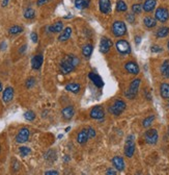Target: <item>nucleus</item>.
<instances>
[{"instance_id":"12","label":"nucleus","mask_w":169,"mask_h":175,"mask_svg":"<svg viewBox=\"0 0 169 175\" xmlns=\"http://www.w3.org/2000/svg\"><path fill=\"white\" fill-rule=\"evenodd\" d=\"M124 69H126L130 74H133V75H137L139 73V67L138 65L135 63V62H127L126 65H124Z\"/></svg>"},{"instance_id":"15","label":"nucleus","mask_w":169,"mask_h":175,"mask_svg":"<svg viewBox=\"0 0 169 175\" xmlns=\"http://www.w3.org/2000/svg\"><path fill=\"white\" fill-rule=\"evenodd\" d=\"M14 98V88L11 87H7L5 88V90L3 91V94H2V100L3 102L7 103L11 101Z\"/></svg>"},{"instance_id":"18","label":"nucleus","mask_w":169,"mask_h":175,"mask_svg":"<svg viewBox=\"0 0 169 175\" xmlns=\"http://www.w3.org/2000/svg\"><path fill=\"white\" fill-rule=\"evenodd\" d=\"M74 114H75V109L73 106H67L61 111L62 118L64 120H71L74 117Z\"/></svg>"},{"instance_id":"22","label":"nucleus","mask_w":169,"mask_h":175,"mask_svg":"<svg viewBox=\"0 0 169 175\" xmlns=\"http://www.w3.org/2000/svg\"><path fill=\"white\" fill-rule=\"evenodd\" d=\"M160 94L164 99H169V84L164 82L160 85Z\"/></svg>"},{"instance_id":"41","label":"nucleus","mask_w":169,"mask_h":175,"mask_svg":"<svg viewBox=\"0 0 169 175\" xmlns=\"http://www.w3.org/2000/svg\"><path fill=\"white\" fill-rule=\"evenodd\" d=\"M152 52H162L163 51V49L161 48V47H159V46H157V45H154L152 46Z\"/></svg>"},{"instance_id":"7","label":"nucleus","mask_w":169,"mask_h":175,"mask_svg":"<svg viewBox=\"0 0 169 175\" xmlns=\"http://www.w3.org/2000/svg\"><path fill=\"white\" fill-rule=\"evenodd\" d=\"M115 46H116L117 51L123 55H127L131 52V46H130L128 41H126V40L117 41L116 44H115Z\"/></svg>"},{"instance_id":"40","label":"nucleus","mask_w":169,"mask_h":175,"mask_svg":"<svg viewBox=\"0 0 169 175\" xmlns=\"http://www.w3.org/2000/svg\"><path fill=\"white\" fill-rule=\"evenodd\" d=\"M87 130H88V135H89L90 139L96 137V133H97V132H96V130H94V129L93 128V127H88Z\"/></svg>"},{"instance_id":"47","label":"nucleus","mask_w":169,"mask_h":175,"mask_svg":"<svg viewBox=\"0 0 169 175\" xmlns=\"http://www.w3.org/2000/svg\"><path fill=\"white\" fill-rule=\"evenodd\" d=\"M10 0H2V7H6Z\"/></svg>"},{"instance_id":"31","label":"nucleus","mask_w":169,"mask_h":175,"mask_svg":"<svg viewBox=\"0 0 169 175\" xmlns=\"http://www.w3.org/2000/svg\"><path fill=\"white\" fill-rule=\"evenodd\" d=\"M8 31H10L11 35H18L23 31V27L22 26H19V25H14L8 29Z\"/></svg>"},{"instance_id":"1","label":"nucleus","mask_w":169,"mask_h":175,"mask_svg":"<svg viewBox=\"0 0 169 175\" xmlns=\"http://www.w3.org/2000/svg\"><path fill=\"white\" fill-rule=\"evenodd\" d=\"M80 64L79 58H77L74 54H67L64 56L60 62L59 68H60V72L64 75L71 73L72 71L76 69V67Z\"/></svg>"},{"instance_id":"23","label":"nucleus","mask_w":169,"mask_h":175,"mask_svg":"<svg viewBox=\"0 0 169 175\" xmlns=\"http://www.w3.org/2000/svg\"><path fill=\"white\" fill-rule=\"evenodd\" d=\"M62 30H63V23L61 21H57L51 26H49L50 32H61Z\"/></svg>"},{"instance_id":"38","label":"nucleus","mask_w":169,"mask_h":175,"mask_svg":"<svg viewBox=\"0 0 169 175\" xmlns=\"http://www.w3.org/2000/svg\"><path fill=\"white\" fill-rule=\"evenodd\" d=\"M84 3H85V0H75V7L78 10L84 8Z\"/></svg>"},{"instance_id":"14","label":"nucleus","mask_w":169,"mask_h":175,"mask_svg":"<svg viewBox=\"0 0 169 175\" xmlns=\"http://www.w3.org/2000/svg\"><path fill=\"white\" fill-rule=\"evenodd\" d=\"M99 7L101 13L108 14L111 11V3L110 0H99Z\"/></svg>"},{"instance_id":"52","label":"nucleus","mask_w":169,"mask_h":175,"mask_svg":"<svg viewBox=\"0 0 169 175\" xmlns=\"http://www.w3.org/2000/svg\"><path fill=\"white\" fill-rule=\"evenodd\" d=\"M137 175H141V174H140V173H139V174H137Z\"/></svg>"},{"instance_id":"34","label":"nucleus","mask_w":169,"mask_h":175,"mask_svg":"<svg viewBox=\"0 0 169 175\" xmlns=\"http://www.w3.org/2000/svg\"><path fill=\"white\" fill-rule=\"evenodd\" d=\"M20 154L22 156H26V155H28V154H30L31 152V150H30V148H28V147H26V146H22V147H20Z\"/></svg>"},{"instance_id":"36","label":"nucleus","mask_w":169,"mask_h":175,"mask_svg":"<svg viewBox=\"0 0 169 175\" xmlns=\"http://www.w3.org/2000/svg\"><path fill=\"white\" fill-rule=\"evenodd\" d=\"M142 10H143V8H142V5L141 4H139V3L133 4V7H132L133 14H140Z\"/></svg>"},{"instance_id":"24","label":"nucleus","mask_w":169,"mask_h":175,"mask_svg":"<svg viewBox=\"0 0 169 175\" xmlns=\"http://www.w3.org/2000/svg\"><path fill=\"white\" fill-rule=\"evenodd\" d=\"M81 89V85L79 84H76V82H72V84H69L66 85V90L69 92H72V93H78Z\"/></svg>"},{"instance_id":"19","label":"nucleus","mask_w":169,"mask_h":175,"mask_svg":"<svg viewBox=\"0 0 169 175\" xmlns=\"http://www.w3.org/2000/svg\"><path fill=\"white\" fill-rule=\"evenodd\" d=\"M72 32H73L72 28H71V27H66L63 30L61 31L60 35L58 37V40L60 41V42H66V41H67L71 38Z\"/></svg>"},{"instance_id":"6","label":"nucleus","mask_w":169,"mask_h":175,"mask_svg":"<svg viewBox=\"0 0 169 175\" xmlns=\"http://www.w3.org/2000/svg\"><path fill=\"white\" fill-rule=\"evenodd\" d=\"M158 139H159L158 131L155 128H150L149 130H146V132L144 133V140L147 144L155 145L158 142Z\"/></svg>"},{"instance_id":"35","label":"nucleus","mask_w":169,"mask_h":175,"mask_svg":"<svg viewBox=\"0 0 169 175\" xmlns=\"http://www.w3.org/2000/svg\"><path fill=\"white\" fill-rule=\"evenodd\" d=\"M24 118L27 121H33L35 119V114L32 111H28L24 114Z\"/></svg>"},{"instance_id":"20","label":"nucleus","mask_w":169,"mask_h":175,"mask_svg":"<svg viewBox=\"0 0 169 175\" xmlns=\"http://www.w3.org/2000/svg\"><path fill=\"white\" fill-rule=\"evenodd\" d=\"M88 76H89V78L91 79V81L94 84V85H97L98 88H102L104 85V82L102 81V78H101L99 75H97L96 73L90 72L89 74H88Z\"/></svg>"},{"instance_id":"37","label":"nucleus","mask_w":169,"mask_h":175,"mask_svg":"<svg viewBox=\"0 0 169 175\" xmlns=\"http://www.w3.org/2000/svg\"><path fill=\"white\" fill-rule=\"evenodd\" d=\"M34 85H35V79L33 78V77H29V78H27V81H26V82H25L26 88H28V89L32 88Z\"/></svg>"},{"instance_id":"45","label":"nucleus","mask_w":169,"mask_h":175,"mask_svg":"<svg viewBox=\"0 0 169 175\" xmlns=\"http://www.w3.org/2000/svg\"><path fill=\"white\" fill-rule=\"evenodd\" d=\"M48 1H50V0H37V5L38 7H41V5L47 3Z\"/></svg>"},{"instance_id":"8","label":"nucleus","mask_w":169,"mask_h":175,"mask_svg":"<svg viewBox=\"0 0 169 175\" xmlns=\"http://www.w3.org/2000/svg\"><path fill=\"white\" fill-rule=\"evenodd\" d=\"M155 18L158 21L164 23L169 19V12L165 7H159L155 12Z\"/></svg>"},{"instance_id":"21","label":"nucleus","mask_w":169,"mask_h":175,"mask_svg":"<svg viewBox=\"0 0 169 175\" xmlns=\"http://www.w3.org/2000/svg\"><path fill=\"white\" fill-rule=\"evenodd\" d=\"M156 4H157L156 0H145L143 5H142V8H143L146 13H149V12H152L155 10Z\"/></svg>"},{"instance_id":"29","label":"nucleus","mask_w":169,"mask_h":175,"mask_svg":"<svg viewBox=\"0 0 169 175\" xmlns=\"http://www.w3.org/2000/svg\"><path fill=\"white\" fill-rule=\"evenodd\" d=\"M24 17L28 20L33 19V18L35 17V12H34L33 8H31V7L26 8L25 12H24Z\"/></svg>"},{"instance_id":"17","label":"nucleus","mask_w":169,"mask_h":175,"mask_svg":"<svg viewBox=\"0 0 169 175\" xmlns=\"http://www.w3.org/2000/svg\"><path fill=\"white\" fill-rule=\"evenodd\" d=\"M112 164H113V166L117 171L124 170V161L121 156H114V158L112 159Z\"/></svg>"},{"instance_id":"30","label":"nucleus","mask_w":169,"mask_h":175,"mask_svg":"<svg viewBox=\"0 0 169 175\" xmlns=\"http://www.w3.org/2000/svg\"><path fill=\"white\" fill-rule=\"evenodd\" d=\"M128 10V7H127L126 2L123 1V0H118L116 2V11L117 12H126Z\"/></svg>"},{"instance_id":"39","label":"nucleus","mask_w":169,"mask_h":175,"mask_svg":"<svg viewBox=\"0 0 169 175\" xmlns=\"http://www.w3.org/2000/svg\"><path fill=\"white\" fill-rule=\"evenodd\" d=\"M126 18H127V20H128L130 23H134V21H135V17H134V14H133V13L127 14Z\"/></svg>"},{"instance_id":"9","label":"nucleus","mask_w":169,"mask_h":175,"mask_svg":"<svg viewBox=\"0 0 169 175\" xmlns=\"http://www.w3.org/2000/svg\"><path fill=\"white\" fill-rule=\"evenodd\" d=\"M29 136H30V131H29V129L26 128V127H23V128H21L19 130V132L17 133L16 142H17V143H19V144L25 143V142L28 141Z\"/></svg>"},{"instance_id":"50","label":"nucleus","mask_w":169,"mask_h":175,"mask_svg":"<svg viewBox=\"0 0 169 175\" xmlns=\"http://www.w3.org/2000/svg\"><path fill=\"white\" fill-rule=\"evenodd\" d=\"M168 136H169V127H168Z\"/></svg>"},{"instance_id":"16","label":"nucleus","mask_w":169,"mask_h":175,"mask_svg":"<svg viewBox=\"0 0 169 175\" xmlns=\"http://www.w3.org/2000/svg\"><path fill=\"white\" fill-rule=\"evenodd\" d=\"M89 139L90 137H89V135H88L87 128H84L83 130H81V131L78 133V136H77V142H78L79 144H85Z\"/></svg>"},{"instance_id":"4","label":"nucleus","mask_w":169,"mask_h":175,"mask_svg":"<svg viewBox=\"0 0 169 175\" xmlns=\"http://www.w3.org/2000/svg\"><path fill=\"white\" fill-rule=\"evenodd\" d=\"M135 152V142H134V136H129L126 140L124 144V154L127 158H132L133 154Z\"/></svg>"},{"instance_id":"44","label":"nucleus","mask_w":169,"mask_h":175,"mask_svg":"<svg viewBox=\"0 0 169 175\" xmlns=\"http://www.w3.org/2000/svg\"><path fill=\"white\" fill-rule=\"evenodd\" d=\"M45 175H58V171H56V170H49V171H47Z\"/></svg>"},{"instance_id":"10","label":"nucleus","mask_w":169,"mask_h":175,"mask_svg":"<svg viewBox=\"0 0 169 175\" xmlns=\"http://www.w3.org/2000/svg\"><path fill=\"white\" fill-rule=\"evenodd\" d=\"M90 117L96 120H103L105 118V112H104L102 106H94L90 111Z\"/></svg>"},{"instance_id":"25","label":"nucleus","mask_w":169,"mask_h":175,"mask_svg":"<svg viewBox=\"0 0 169 175\" xmlns=\"http://www.w3.org/2000/svg\"><path fill=\"white\" fill-rule=\"evenodd\" d=\"M143 23L147 28H154L157 24V21L152 17H145L143 19Z\"/></svg>"},{"instance_id":"48","label":"nucleus","mask_w":169,"mask_h":175,"mask_svg":"<svg viewBox=\"0 0 169 175\" xmlns=\"http://www.w3.org/2000/svg\"><path fill=\"white\" fill-rule=\"evenodd\" d=\"M1 91H2V84L0 82V92H1Z\"/></svg>"},{"instance_id":"33","label":"nucleus","mask_w":169,"mask_h":175,"mask_svg":"<svg viewBox=\"0 0 169 175\" xmlns=\"http://www.w3.org/2000/svg\"><path fill=\"white\" fill-rule=\"evenodd\" d=\"M45 159H47V161H49V162H52V161H54V159H56V153H55V151L49 150L48 152H46Z\"/></svg>"},{"instance_id":"42","label":"nucleus","mask_w":169,"mask_h":175,"mask_svg":"<svg viewBox=\"0 0 169 175\" xmlns=\"http://www.w3.org/2000/svg\"><path fill=\"white\" fill-rule=\"evenodd\" d=\"M30 38H31V40H32V42H33V43H37V42L38 39H37V32H34V31L31 32Z\"/></svg>"},{"instance_id":"2","label":"nucleus","mask_w":169,"mask_h":175,"mask_svg":"<svg viewBox=\"0 0 169 175\" xmlns=\"http://www.w3.org/2000/svg\"><path fill=\"white\" fill-rule=\"evenodd\" d=\"M141 84V79L140 78H135L133 79V81L130 84L129 89L126 91V97L129 99H134L137 95L138 91H139V87H140Z\"/></svg>"},{"instance_id":"27","label":"nucleus","mask_w":169,"mask_h":175,"mask_svg":"<svg viewBox=\"0 0 169 175\" xmlns=\"http://www.w3.org/2000/svg\"><path fill=\"white\" fill-rule=\"evenodd\" d=\"M161 72L165 77L169 78V61H165L161 66Z\"/></svg>"},{"instance_id":"11","label":"nucleus","mask_w":169,"mask_h":175,"mask_svg":"<svg viewBox=\"0 0 169 175\" xmlns=\"http://www.w3.org/2000/svg\"><path fill=\"white\" fill-rule=\"evenodd\" d=\"M113 46V43H112V41L110 40L109 38H102V40H101V43H100V51L102 53H107L109 50H110L111 47Z\"/></svg>"},{"instance_id":"3","label":"nucleus","mask_w":169,"mask_h":175,"mask_svg":"<svg viewBox=\"0 0 169 175\" xmlns=\"http://www.w3.org/2000/svg\"><path fill=\"white\" fill-rule=\"evenodd\" d=\"M126 102L121 99H117L109 106V112L114 116H119L126 109Z\"/></svg>"},{"instance_id":"46","label":"nucleus","mask_w":169,"mask_h":175,"mask_svg":"<svg viewBox=\"0 0 169 175\" xmlns=\"http://www.w3.org/2000/svg\"><path fill=\"white\" fill-rule=\"evenodd\" d=\"M140 42H141V38L140 37H135V43L137 44V45H139V44H140Z\"/></svg>"},{"instance_id":"28","label":"nucleus","mask_w":169,"mask_h":175,"mask_svg":"<svg viewBox=\"0 0 169 175\" xmlns=\"http://www.w3.org/2000/svg\"><path fill=\"white\" fill-rule=\"evenodd\" d=\"M169 34V28L168 27H161V28H159V30L157 31V38H159V39H162V38H165L166 35H168Z\"/></svg>"},{"instance_id":"32","label":"nucleus","mask_w":169,"mask_h":175,"mask_svg":"<svg viewBox=\"0 0 169 175\" xmlns=\"http://www.w3.org/2000/svg\"><path fill=\"white\" fill-rule=\"evenodd\" d=\"M154 120H155V116H150V117L145 118V119L143 120L142 125H143V127H145V128H147V127H150V125H152Z\"/></svg>"},{"instance_id":"13","label":"nucleus","mask_w":169,"mask_h":175,"mask_svg":"<svg viewBox=\"0 0 169 175\" xmlns=\"http://www.w3.org/2000/svg\"><path fill=\"white\" fill-rule=\"evenodd\" d=\"M43 62H44V58H43V55H41V54L34 55L33 58H32V60H31L32 69H34V70L41 69V65H43Z\"/></svg>"},{"instance_id":"49","label":"nucleus","mask_w":169,"mask_h":175,"mask_svg":"<svg viewBox=\"0 0 169 175\" xmlns=\"http://www.w3.org/2000/svg\"><path fill=\"white\" fill-rule=\"evenodd\" d=\"M167 47H168V49H169V41H168V44H167Z\"/></svg>"},{"instance_id":"26","label":"nucleus","mask_w":169,"mask_h":175,"mask_svg":"<svg viewBox=\"0 0 169 175\" xmlns=\"http://www.w3.org/2000/svg\"><path fill=\"white\" fill-rule=\"evenodd\" d=\"M93 45H91V44H86V45L83 46L82 53L85 58H89V56L91 55V53H93Z\"/></svg>"},{"instance_id":"43","label":"nucleus","mask_w":169,"mask_h":175,"mask_svg":"<svg viewBox=\"0 0 169 175\" xmlns=\"http://www.w3.org/2000/svg\"><path fill=\"white\" fill-rule=\"evenodd\" d=\"M106 175H116V171L113 168H108L106 171Z\"/></svg>"},{"instance_id":"5","label":"nucleus","mask_w":169,"mask_h":175,"mask_svg":"<svg viewBox=\"0 0 169 175\" xmlns=\"http://www.w3.org/2000/svg\"><path fill=\"white\" fill-rule=\"evenodd\" d=\"M112 32H113L114 35L116 37H123V35H126L127 32V26L124 24V22L123 21H115L113 24H112Z\"/></svg>"},{"instance_id":"51","label":"nucleus","mask_w":169,"mask_h":175,"mask_svg":"<svg viewBox=\"0 0 169 175\" xmlns=\"http://www.w3.org/2000/svg\"><path fill=\"white\" fill-rule=\"evenodd\" d=\"M0 152H1V146H0Z\"/></svg>"}]
</instances>
